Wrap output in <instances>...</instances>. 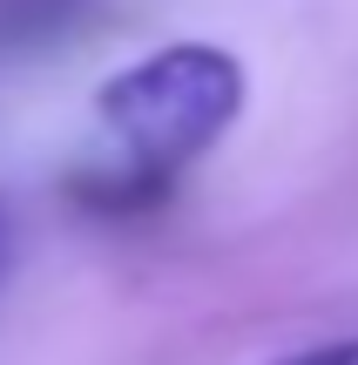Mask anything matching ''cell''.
Listing matches in <instances>:
<instances>
[{
    "label": "cell",
    "mask_w": 358,
    "mask_h": 365,
    "mask_svg": "<svg viewBox=\"0 0 358 365\" xmlns=\"http://www.w3.org/2000/svg\"><path fill=\"white\" fill-rule=\"evenodd\" d=\"M95 0H0V54L68 41V27L88 21Z\"/></svg>",
    "instance_id": "7a4b0ae2"
},
{
    "label": "cell",
    "mask_w": 358,
    "mask_h": 365,
    "mask_svg": "<svg viewBox=\"0 0 358 365\" xmlns=\"http://www.w3.org/2000/svg\"><path fill=\"white\" fill-rule=\"evenodd\" d=\"M0 271H7V210H0Z\"/></svg>",
    "instance_id": "277c9868"
},
{
    "label": "cell",
    "mask_w": 358,
    "mask_h": 365,
    "mask_svg": "<svg viewBox=\"0 0 358 365\" xmlns=\"http://www.w3.org/2000/svg\"><path fill=\"white\" fill-rule=\"evenodd\" d=\"M278 365H358V339H332V345H305V352L278 359Z\"/></svg>",
    "instance_id": "3957f363"
},
{
    "label": "cell",
    "mask_w": 358,
    "mask_h": 365,
    "mask_svg": "<svg viewBox=\"0 0 358 365\" xmlns=\"http://www.w3.org/2000/svg\"><path fill=\"white\" fill-rule=\"evenodd\" d=\"M251 102V75L216 41H169L142 61L115 68L95 88V122L115 135L122 170H142L156 182H176L196 156H210L237 129Z\"/></svg>",
    "instance_id": "6da1fadb"
}]
</instances>
